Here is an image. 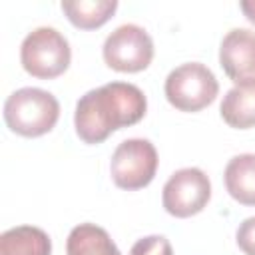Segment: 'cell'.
<instances>
[{
  "label": "cell",
  "instance_id": "cell-15",
  "mask_svg": "<svg viewBox=\"0 0 255 255\" xmlns=\"http://www.w3.org/2000/svg\"><path fill=\"white\" fill-rule=\"evenodd\" d=\"M235 243L245 255H255V215L239 223L235 231Z\"/></svg>",
  "mask_w": 255,
  "mask_h": 255
},
{
  "label": "cell",
  "instance_id": "cell-6",
  "mask_svg": "<svg viewBox=\"0 0 255 255\" xmlns=\"http://www.w3.org/2000/svg\"><path fill=\"white\" fill-rule=\"evenodd\" d=\"M155 56L153 38L139 24H122L112 30L102 46V58L108 68L120 74H137L149 68Z\"/></svg>",
  "mask_w": 255,
  "mask_h": 255
},
{
  "label": "cell",
  "instance_id": "cell-1",
  "mask_svg": "<svg viewBox=\"0 0 255 255\" xmlns=\"http://www.w3.org/2000/svg\"><path fill=\"white\" fill-rule=\"evenodd\" d=\"M145 114L147 98L139 86L129 82H108L88 90L76 102V135L88 145H98L114 131L139 124Z\"/></svg>",
  "mask_w": 255,
  "mask_h": 255
},
{
  "label": "cell",
  "instance_id": "cell-8",
  "mask_svg": "<svg viewBox=\"0 0 255 255\" xmlns=\"http://www.w3.org/2000/svg\"><path fill=\"white\" fill-rule=\"evenodd\" d=\"M219 66L233 84L255 80V30L231 28L219 44Z\"/></svg>",
  "mask_w": 255,
  "mask_h": 255
},
{
  "label": "cell",
  "instance_id": "cell-14",
  "mask_svg": "<svg viewBox=\"0 0 255 255\" xmlns=\"http://www.w3.org/2000/svg\"><path fill=\"white\" fill-rule=\"evenodd\" d=\"M129 255H173V247L165 235H145L131 245Z\"/></svg>",
  "mask_w": 255,
  "mask_h": 255
},
{
  "label": "cell",
  "instance_id": "cell-16",
  "mask_svg": "<svg viewBox=\"0 0 255 255\" xmlns=\"http://www.w3.org/2000/svg\"><path fill=\"white\" fill-rule=\"evenodd\" d=\"M239 8H241L243 16H245L251 24H255V0H241V2H239Z\"/></svg>",
  "mask_w": 255,
  "mask_h": 255
},
{
  "label": "cell",
  "instance_id": "cell-9",
  "mask_svg": "<svg viewBox=\"0 0 255 255\" xmlns=\"http://www.w3.org/2000/svg\"><path fill=\"white\" fill-rule=\"evenodd\" d=\"M219 116L233 129L255 128V80L233 84L219 104Z\"/></svg>",
  "mask_w": 255,
  "mask_h": 255
},
{
  "label": "cell",
  "instance_id": "cell-12",
  "mask_svg": "<svg viewBox=\"0 0 255 255\" xmlns=\"http://www.w3.org/2000/svg\"><path fill=\"white\" fill-rule=\"evenodd\" d=\"M66 255H122V251L104 227L86 221L72 227L66 239Z\"/></svg>",
  "mask_w": 255,
  "mask_h": 255
},
{
  "label": "cell",
  "instance_id": "cell-3",
  "mask_svg": "<svg viewBox=\"0 0 255 255\" xmlns=\"http://www.w3.org/2000/svg\"><path fill=\"white\" fill-rule=\"evenodd\" d=\"M70 42L60 30L52 26L34 28L24 36L20 44V64L32 78L54 80L70 68Z\"/></svg>",
  "mask_w": 255,
  "mask_h": 255
},
{
  "label": "cell",
  "instance_id": "cell-13",
  "mask_svg": "<svg viewBox=\"0 0 255 255\" xmlns=\"http://www.w3.org/2000/svg\"><path fill=\"white\" fill-rule=\"evenodd\" d=\"M60 8L76 28L96 30L116 14L118 0H62Z\"/></svg>",
  "mask_w": 255,
  "mask_h": 255
},
{
  "label": "cell",
  "instance_id": "cell-7",
  "mask_svg": "<svg viewBox=\"0 0 255 255\" xmlns=\"http://www.w3.org/2000/svg\"><path fill=\"white\" fill-rule=\"evenodd\" d=\"M211 199V179L199 167L175 169L161 189L163 209L177 219L201 213Z\"/></svg>",
  "mask_w": 255,
  "mask_h": 255
},
{
  "label": "cell",
  "instance_id": "cell-4",
  "mask_svg": "<svg viewBox=\"0 0 255 255\" xmlns=\"http://www.w3.org/2000/svg\"><path fill=\"white\" fill-rule=\"evenodd\" d=\"M163 94L169 106L177 112L195 114L215 102L219 96V82L205 64L185 62L167 74Z\"/></svg>",
  "mask_w": 255,
  "mask_h": 255
},
{
  "label": "cell",
  "instance_id": "cell-2",
  "mask_svg": "<svg viewBox=\"0 0 255 255\" xmlns=\"http://www.w3.org/2000/svg\"><path fill=\"white\" fill-rule=\"evenodd\" d=\"M2 114L12 133L40 137L56 128L60 120V102L48 90L26 86L6 98Z\"/></svg>",
  "mask_w": 255,
  "mask_h": 255
},
{
  "label": "cell",
  "instance_id": "cell-10",
  "mask_svg": "<svg viewBox=\"0 0 255 255\" xmlns=\"http://www.w3.org/2000/svg\"><path fill=\"white\" fill-rule=\"evenodd\" d=\"M223 183L237 203L255 207V153L233 155L225 165Z\"/></svg>",
  "mask_w": 255,
  "mask_h": 255
},
{
  "label": "cell",
  "instance_id": "cell-5",
  "mask_svg": "<svg viewBox=\"0 0 255 255\" xmlns=\"http://www.w3.org/2000/svg\"><path fill=\"white\" fill-rule=\"evenodd\" d=\"M159 167L155 145L145 137H128L112 153L110 175L116 187L137 191L147 187Z\"/></svg>",
  "mask_w": 255,
  "mask_h": 255
},
{
  "label": "cell",
  "instance_id": "cell-11",
  "mask_svg": "<svg viewBox=\"0 0 255 255\" xmlns=\"http://www.w3.org/2000/svg\"><path fill=\"white\" fill-rule=\"evenodd\" d=\"M0 255H52V239L42 227L16 225L2 231Z\"/></svg>",
  "mask_w": 255,
  "mask_h": 255
}]
</instances>
